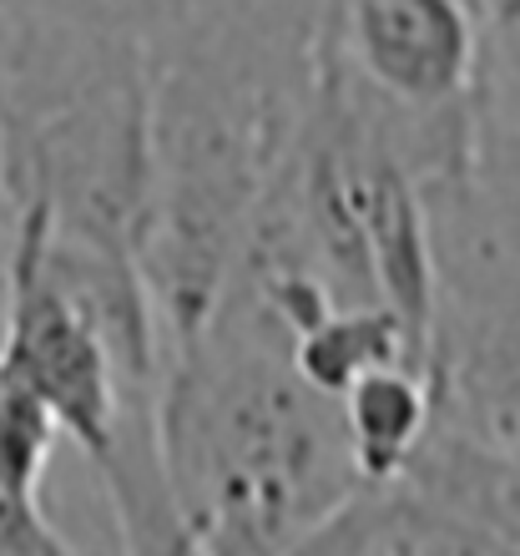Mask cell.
Returning a JSON list of instances; mask_svg holds the SVG:
<instances>
[{
  "instance_id": "6da1fadb",
  "label": "cell",
  "mask_w": 520,
  "mask_h": 556,
  "mask_svg": "<svg viewBox=\"0 0 520 556\" xmlns=\"http://www.w3.org/2000/svg\"><path fill=\"white\" fill-rule=\"evenodd\" d=\"M324 0H278L152 61V173L137 238L167 344L217 314L248 233L304 137Z\"/></svg>"
},
{
  "instance_id": "7a4b0ae2",
  "label": "cell",
  "mask_w": 520,
  "mask_h": 556,
  "mask_svg": "<svg viewBox=\"0 0 520 556\" xmlns=\"http://www.w3.org/2000/svg\"><path fill=\"white\" fill-rule=\"evenodd\" d=\"M157 445L203 556H289L369 491L339 400L299 375L289 334L238 293L167 344Z\"/></svg>"
},
{
  "instance_id": "3957f363",
  "label": "cell",
  "mask_w": 520,
  "mask_h": 556,
  "mask_svg": "<svg viewBox=\"0 0 520 556\" xmlns=\"http://www.w3.org/2000/svg\"><path fill=\"white\" fill-rule=\"evenodd\" d=\"M278 0H0V41L11 36H66V41L137 46L157 61L177 41L232 15Z\"/></svg>"
},
{
  "instance_id": "277c9868",
  "label": "cell",
  "mask_w": 520,
  "mask_h": 556,
  "mask_svg": "<svg viewBox=\"0 0 520 556\" xmlns=\"http://www.w3.org/2000/svg\"><path fill=\"white\" fill-rule=\"evenodd\" d=\"M339 415L359 476L379 491H394L424 451L440 415L434 375L419 365H384L339 395Z\"/></svg>"
},
{
  "instance_id": "5b68a950",
  "label": "cell",
  "mask_w": 520,
  "mask_h": 556,
  "mask_svg": "<svg viewBox=\"0 0 520 556\" xmlns=\"http://www.w3.org/2000/svg\"><path fill=\"white\" fill-rule=\"evenodd\" d=\"M491 26H520V0H485Z\"/></svg>"
},
{
  "instance_id": "8992f818",
  "label": "cell",
  "mask_w": 520,
  "mask_h": 556,
  "mask_svg": "<svg viewBox=\"0 0 520 556\" xmlns=\"http://www.w3.org/2000/svg\"><path fill=\"white\" fill-rule=\"evenodd\" d=\"M0 213H5V182H0Z\"/></svg>"
},
{
  "instance_id": "52a82bcc",
  "label": "cell",
  "mask_w": 520,
  "mask_h": 556,
  "mask_svg": "<svg viewBox=\"0 0 520 556\" xmlns=\"http://www.w3.org/2000/svg\"><path fill=\"white\" fill-rule=\"evenodd\" d=\"M480 5H485V0H480Z\"/></svg>"
}]
</instances>
